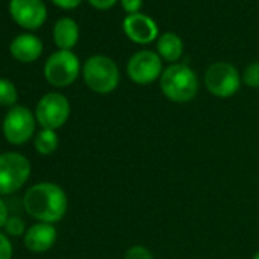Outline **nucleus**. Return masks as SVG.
Returning a JSON list of instances; mask_svg holds the SVG:
<instances>
[{"instance_id":"1","label":"nucleus","mask_w":259,"mask_h":259,"mask_svg":"<svg viewBox=\"0 0 259 259\" xmlns=\"http://www.w3.org/2000/svg\"><path fill=\"white\" fill-rule=\"evenodd\" d=\"M67 195L55 183L43 182L31 186L23 197L26 213L40 223H58L67 212Z\"/></svg>"},{"instance_id":"2","label":"nucleus","mask_w":259,"mask_h":259,"mask_svg":"<svg viewBox=\"0 0 259 259\" xmlns=\"http://www.w3.org/2000/svg\"><path fill=\"white\" fill-rule=\"evenodd\" d=\"M160 89L172 102H189L197 96L198 78L186 64H171L160 76Z\"/></svg>"},{"instance_id":"3","label":"nucleus","mask_w":259,"mask_h":259,"mask_svg":"<svg viewBox=\"0 0 259 259\" xmlns=\"http://www.w3.org/2000/svg\"><path fill=\"white\" fill-rule=\"evenodd\" d=\"M82 76L87 87L99 95L113 92L119 84V69L116 63L104 55L90 57L82 67Z\"/></svg>"},{"instance_id":"4","label":"nucleus","mask_w":259,"mask_h":259,"mask_svg":"<svg viewBox=\"0 0 259 259\" xmlns=\"http://www.w3.org/2000/svg\"><path fill=\"white\" fill-rule=\"evenodd\" d=\"M31 162L20 153L0 154V195L17 192L29 179Z\"/></svg>"},{"instance_id":"5","label":"nucleus","mask_w":259,"mask_h":259,"mask_svg":"<svg viewBox=\"0 0 259 259\" xmlns=\"http://www.w3.org/2000/svg\"><path fill=\"white\" fill-rule=\"evenodd\" d=\"M35 114L25 105H14L4 119V136L13 145H23L35 132Z\"/></svg>"},{"instance_id":"6","label":"nucleus","mask_w":259,"mask_h":259,"mask_svg":"<svg viewBox=\"0 0 259 259\" xmlns=\"http://www.w3.org/2000/svg\"><path fill=\"white\" fill-rule=\"evenodd\" d=\"M79 75V60L72 51L52 54L45 64V76L55 87L70 85Z\"/></svg>"},{"instance_id":"7","label":"nucleus","mask_w":259,"mask_h":259,"mask_svg":"<svg viewBox=\"0 0 259 259\" xmlns=\"http://www.w3.org/2000/svg\"><path fill=\"white\" fill-rule=\"evenodd\" d=\"M206 89L217 98L233 96L241 85V76L235 66L230 63H213L204 73Z\"/></svg>"},{"instance_id":"8","label":"nucleus","mask_w":259,"mask_h":259,"mask_svg":"<svg viewBox=\"0 0 259 259\" xmlns=\"http://www.w3.org/2000/svg\"><path fill=\"white\" fill-rule=\"evenodd\" d=\"M70 116L69 99L61 93H48L45 95L35 107L37 122L48 130L61 128Z\"/></svg>"},{"instance_id":"9","label":"nucleus","mask_w":259,"mask_h":259,"mask_svg":"<svg viewBox=\"0 0 259 259\" xmlns=\"http://www.w3.org/2000/svg\"><path fill=\"white\" fill-rule=\"evenodd\" d=\"M126 73L136 84H151L162 76L163 67L160 55L151 51H141L130 58L126 64Z\"/></svg>"},{"instance_id":"10","label":"nucleus","mask_w":259,"mask_h":259,"mask_svg":"<svg viewBox=\"0 0 259 259\" xmlns=\"http://www.w3.org/2000/svg\"><path fill=\"white\" fill-rule=\"evenodd\" d=\"M10 11L13 19L26 29H35L46 20L48 11L41 0H11Z\"/></svg>"},{"instance_id":"11","label":"nucleus","mask_w":259,"mask_h":259,"mask_svg":"<svg viewBox=\"0 0 259 259\" xmlns=\"http://www.w3.org/2000/svg\"><path fill=\"white\" fill-rule=\"evenodd\" d=\"M122 28L130 40H133L135 43L139 45H148L154 41L159 35V28L156 22L151 17L141 13L130 14L123 20Z\"/></svg>"},{"instance_id":"12","label":"nucleus","mask_w":259,"mask_h":259,"mask_svg":"<svg viewBox=\"0 0 259 259\" xmlns=\"http://www.w3.org/2000/svg\"><path fill=\"white\" fill-rule=\"evenodd\" d=\"M57 241V229L49 223H37L31 226L23 238L25 247L34 253L48 251Z\"/></svg>"},{"instance_id":"13","label":"nucleus","mask_w":259,"mask_h":259,"mask_svg":"<svg viewBox=\"0 0 259 259\" xmlns=\"http://www.w3.org/2000/svg\"><path fill=\"white\" fill-rule=\"evenodd\" d=\"M10 51L16 60L23 61V63H32L41 55L43 43L35 35L23 34V35H19L13 40Z\"/></svg>"},{"instance_id":"14","label":"nucleus","mask_w":259,"mask_h":259,"mask_svg":"<svg viewBox=\"0 0 259 259\" xmlns=\"http://www.w3.org/2000/svg\"><path fill=\"white\" fill-rule=\"evenodd\" d=\"M78 37H79V29H78V25L75 23V20L64 17L55 23L54 40L61 51H70L76 45Z\"/></svg>"},{"instance_id":"15","label":"nucleus","mask_w":259,"mask_h":259,"mask_svg":"<svg viewBox=\"0 0 259 259\" xmlns=\"http://www.w3.org/2000/svg\"><path fill=\"white\" fill-rule=\"evenodd\" d=\"M157 51H159V55L163 60H166L169 63H174L183 54V41L177 34L165 32V34L160 35V38L157 41Z\"/></svg>"},{"instance_id":"16","label":"nucleus","mask_w":259,"mask_h":259,"mask_svg":"<svg viewBox=\"0 0 259 259\" xmlns=\"http://www.w3.org/2000/svg\"><path fill=\"white\" fill-rule=\"evenodd\" d=\"M58 144H60V139L57 136V132L55 130H48V128H43L41 132H38L34 139V147L37 153L43 156H49L55 153L58 148Z\"/></svg>"},{"instance_id":"17","label":"nucleus","mask_w":259,"mask_h":259,"mask_svg":"<svg viewBox=\"0 0 259 259\" xmlns=\"http://www.w3.org/2000/svg\"><path fill=\"white\" fill-rule=\"evenodd\" d=\"M19 93L16 85L5 78H0V105L11 107L17 102Z\"/></svg>"},{"instance_id":"18","label":"nucleus","mask_w":259,"mask_h":259,"mask_svg":"<svg viewBox=\"0 0 259 259\" xmlns=\"http://www.w3.org/2000/svg\"><path fill=\"white\" fill-rule=\"evenodd\" d=\"M242 81L251 89H259V61L247 66L242 75Z\"/></svg>"},{"instance_id":"19","label":"nucleus","mask_w":259,"mask_h":259,"mask_svg":"<svg viewBox=\"0 0 259 259\" xmlns=\"http://www.w3.org/2000/svg\"><path fill=\"white\" fill-rule=\"evenodd\" d=\"M5 230L11 236H20L26 233V224L20 217H10L5 224Z\"/></svg>"},{"instance_id":"20","label":"nucleus","mask_w":259,"mask_h":259,"mask_svg":"<svg viewBox=\"0 0 259 259\" xmlns=\"http://www.w3.org/2000/svg\"><path fill=\"white\" fill-rule=\"evenodd\" d=\"M123 259H154L153 253L144 247V245H133L130 247L125 253V257Z\"/></svg>"},{"instance_id":"21","label":"nucleus","mask_w":259,"mask_h":259,"mask_svg":"<svg viewBox=\"0 0 259 259\" xmlns=\"http://www.w3.org/2000/svg\"><path fill=\"white\" fill-rule=\"evenodd\" d=\"M0 259H13L11 241L4 233H0Z\"/></svg>"},{"instance_id":"22","label":"nucleus","mask_w":259,"mask_h":259,"mask_svg":"<svg viewBox=\"0 0 259 259\" xmlns=\"http://www.w3.org/2000/svg\"><path fill=\"white\" fill-rule=\"evenodd\" d=\"M120 2L123 10L130 14H136L142 7V0H120Z\"/></svg>"},{"instance_id":"23","label":"nucleus","mask_w":259,"mask_h":259,"mask_svg":"<svg viewBox=\"0 0 259 259\" xmlns=\"http://www.w3.org/2000/svg\"><path fill=\"white\" fill-rule=\"evenodd\" d=\"M89 2L96 10H108L116 4V0H89Z\"/></svg>"},{"instance_id":"24","label":"nucleus","mask_w":259,"mask_h":259,"mask_svg":"<svg viewBox=\"0 0 259 259\" xmlns=\"http://www.w3.org/2000/svg\"><path fill=\"white\" fill-rule=\"evenodd\" d=\"M55 5H58L60 8H64V10H72V8H76L81 0H52Z\"/></svg>"},{"instance_id":"25","label":"nucleus","mask_w":259,"mask_h":259,"mask_svg":"<svg viewBox=\"0 0 259 259\" xmlns=\"http://www.w3.org/2000/svg\"><path fill=\"white\" fill-rule=\"evenodd\" d=\"M8 207L5 204V201L0 198V227H5L7 221H8Z\"/></svg>"},{"instance_id":"26","label":"nucleus","mask_w":259,"mask_h":259,"mask_svg":"<svg viewBox=\"0 0 259 259\" xmlns=\"http://www.w3.org/2000/svg\"><path fill=\"white\" fill-rule=\"evenodd\" d=\"M253 259H259V251H256V253H254V256H253Z\"/></svg>"}]
</instances>
